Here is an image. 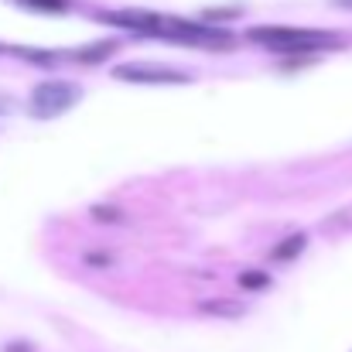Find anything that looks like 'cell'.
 <instances>
[{
	"mask_svg": "<svg viewBox=\"0 0 352 352\" xmlns=\"http://www.w3.org/2000/svg\"><path fill=\"white\" fill-rule=\"evenodd\" d=\"M93 216H96V219H107V223H120V219H123V212L113 209V206H96Z\"/></svg>",
	"mask_w": 352,
	"mask_h": 352,
	"instance_id": "obj_14",
	"label": "cell"
},
{
	"mask_svg": "<svg viewBox=\"0 0 352 352\" xmlns=\"http://www.w3.org/2000/svg\"><path fill=\"white\" fill-rule=\"evenodd\" d=\"M0 52H3V48H0Z\"/></svg>",
	"mask_w": 352,
	"mask_h": 352,
	"instance_id": "obj_17",
	"label": "cell"
},
{
	"mask_svg": "<svg viewBox=\"0 0 352 352\" xmlns=\"http://www.w3.org/2000/svg\"><path fill=\"white\" fill-rule=\"evenodd\" d=\"M246 38L253 45H263L270 52H280V55H315V52H329V48H339L342 41L336 38V31H308V28H270V24H260V28H250Z\"/></svg>",
	"mask_w": 352,
	"mask_h": 352,
	"instance_id": "obj_1",
	"label": "cell"
},
{
	"mask_svg": "<svg viewBox=\"0 0 352 352\" xmlns=\"http://www.w3.org/2000/svg\"><path fill=\"white\" fill-rule=\"evenodd\" d=\"M199 311H202V315H219V318H239L246 308L236 305V301H202Z\"/></svg>",
	"mask_w": 352,
	"mask_h": 352,
	"instance_id": "obj_8",
	"label": "cell"
},
{
	"mask_svg": "<svg viewBox=\"0 0 352 352\" xmlns=\"http://www.w3.org/2000/svg\"><path fill=\"white\" fill-rule=\"evenodd\" d=\"M305 246H308V233H291L270 250V260L274 263H291V260H298L305 253Z\"/></svg>",
	"mask_w": 352,
	"mask_h": 352,
	"instance_id": "obj_6",
	"label": "cell"
},
{
	"mask_svg": "<svg viewBox=\"0 0 352 352\" xmlns=\"http://www.w3.org/2000/svg\"><path fill=\"white\" fill-rule=\"evenodd\" d=\"M164 41L175 45H188V48H233V31L230 28H216L206 21H188V17H164L161 21V34Z\"/></svg>",
	"mask_w": 352,
	"mask_h": 352,
	"instance_id": "obj_2",
	"label": "cell"
},
{
	"mask_svg": "<svg viewBox=\"0 0 352 352\" xmlns=\"http://www.w3.org/2000/svg\"><path fill=\"white\" fill-rule=\"evenodd\" d=\"M10 52L21 55V58H28L31 65H55V62H58L55 52H41V48H10Z\"/></svg>",
	"mask_w": 352,
	"mask_h": 352,
	"instance_id": "obj_11",
	"label": "cell"
},
{
	"mask_svg": "<svg viewBox=\"0 0 352 352\" xmlns=\"http://www.w3.org/2000/svg\"><path fill=\"white\" fill-rule=\"evenodd\" d=\"M79 96H82V89H79L76 82L52 79V82L34 86V93H31V100H28V110H31V117L52 120V117H58V113H65V110H72V107L79 103Z\"/></svg>",
	"mask_w": 352,
	"mask_h": 352,
	"instance_id": "obj_3",
	"label": "cell"
},
{
	"mask_svg": "<svg viewBox=\"0 0 352 352\" xmlns=\"http://www.w3.org/2000/svg\"><path fill=\"white\" fill-rule=\"evenodd\" d=\"M86 263H89V267H110V263H113V256H110V253H103V250H96V253H86Z\"/></svg>",
	"mask_w": 352,
	"mask_h": 352,
	"instance_id": "obj_15",
	"label": "cell"
},
{
	"mask_svg": "<svg viewBox=\"0 0 352 352\" xmlns=\"http://www.w3.org/2000/svg\"><path fill=\"white\" fill-rule=\"evenodd\" d=\"M336 7H342V10H352V0H332Z\"/></svg>",
	"mask_w": 352,
	"mask_h": 352,
	"instance_id": "obj_16",
	"label": "cell"
},
{
	"mask_svg": "<svg viewBox=\"0 0 352 352\" xmlns=\"http://www.w3.org/2000/svg\"><path fill=\"white\" fill-rule=\"evenodd\" d=\"M236 284H239L243 291H267V287H270V277H267L263 270H243V274L236 277Z\"/></svg>",
	"mask_w": 352,
	"mask_h": 352,
	"instance_id": "obj_10",
	"label": "cell"
},
{
	"mask_svg": "<svg viewBox=\"0 0 352 352\" xmlns=\"http://www.w3.org/2000/svg\"><path fill=\"white\" fill-rule=\"evenodd\" d=\"M17 7H28V10H38V14H65L69 10V0H14Z\"/></svg>",
	"mask_w": 352,
	"mask_h": 352,
	"instance_id": "obj_9",
	"label": "cell"
},
{
	"mask_svg": "<svg viewBox=\"0 0 352 352\" xmlns=\"http://www.w3.org/2000/svg\"><path fill=\"white\" fill-rule=\"evenodd\" d=\"M243 10L239 7H226V10H202V21L209 24V21H236Z\"/></svg>",
	"mask_w": 352,
	"mask_h": 352,
	"instance_id": "obj_12",
	"label": "cell"
},
{
	"mask_svg": "<svg viewBox=\"0 0 352 352\" xmlns=\"http://www.w3.org/2000/svg\"><path fill=\"white\" fill-rule=\"evenodd\" d=\"M113 79H120V82H137V86H185V82H192L188 72L164 69V65H144V62L117 65L113 69Z\"/></svg>",
	"mask_w": 352,
	"mask_h": 352,
	"instance_id": "obj_4",
	"label": "cell"
},
{
	"mask_svg": "<svg viewBox=\"0 0 352 352\" xmlns=\"http://www.w3.org/2000/svg\"><path fill=\"white\" fill-rule=\"evenodd\" d=\"M349 223H352V209H342V212H336V216L325 219V230H342V226H349Z\"/></svg>",
	"mask_w": 352,
	"mask_h": 352,
	"instance_id": "obj_13",
	"label": "cell"
},
{
	"mask_svg": "<svg viewBox=\"0 0 352 352\" xmlns=\"http://www.w3.org/2000/svg\"><path fill=\"white\" fill-rule=\"evenodd\" d=\"M117 52V41L113 38H107V41H96V45H86V48H76L72 52V58H79L82 65H96V62H103V58H110Z\"/></svg>",
	"mask_w": 352,
	"mask_h": 352,
	"instance_id": "obj_7",
	"label": "cell"
},
{
	"mask_svg": "<svg viewBox=\"0 0 352 352\" xmlns=\"http://www.w3.org/2000/svg\"><path fill=\"white\" fill-rule=\"evenodd\" d=\"M103 24H110V28H120V31H133V34H140V38H157L161 34V14H154V10H144V7H126V10H103V14H96Z\"/></svg>",
	"mask_w": 352,
	"mask_h": 352,
	"instance_id": "obj_5",
	"label": "cell"
}]
</instances>
